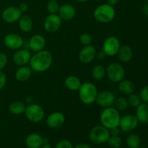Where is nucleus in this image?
I'll return each mask as SVG.
<instances>
[{
    "label": "nucleus",
    "instance_id": "nucleus-1",
    "mask_svg": "<svg viewBox=\"0 0 148 148\" xmlns=\"http://www.w3.org/2000/svg\"><path fill=\"white\" fill-rule=\"evenodd\" d=\"M53 62V55L49 51L43 50L34 53L29 62V66L33 72H44L49 69Z\"/></svg>",
    "mask_w": 148,
    "mask_h": 148
},
{
    "label": "nucleus",
    "instance_id": "nucleus-2",
    "mask_svg": "<svg viewBox=\"0 0 148 148\" xmlns=\"http://www.w3.org/2000/svg\"><path fill=\"white\" fill-rule=\"evenodd\" d=\"M120 119L121 116L119 111L112 106L104 108L100 116V121L101 125L105 127L108 130L119 127Z\"/></svg>",
    "mask_w": 148,
    "mask_h": 148
},
{
    "label": "nucleus",
    "instance_id": "nucleus-3",
    "mask_svg": "<svg viewBox=\"0 0 148 148\" xmlns=\"http://www.w3.org/2000/svg\"><path fill=\"white\" fill-rule=\"evenodd\" d=\"M78 93L82 103L85 105H92L96 101L98 90L95 84L91 82H85L82 83L78 90Z\"/></svg>",
    "mask_w": 148,
    "mask_h": 148
},
{
    "label": "nucleus",
    "instance_id": "nucleus-4",
    "mask_svg": "<svg viewBox=\"0 0 148 148\" xmlns=\"http://www.w3.org/2000/svg\"><path fill=\"white\" fill-rule=\"evenodd\" d=\"M116 16V10L114 6L103 4L98 5L93 11V17L96 21L103 24H107L112 21Z\"/></svg>",
    "mask_w": 148,
    "mask_h": 148
},
{
    "label": "nucleus",
    "instance_id": "nucleus-5",
    "mask_svg": "<svg viewBox=\"0 0 148 148\" xmlns=\"http://www.w3.org/2000/svg\"><path fill=\"white\" fill-rule=\"evenodd\" d=\"M109 130L103 125H97L92 127L89 132V139L92 143L102 145L108 142L110 137Z\"/></svg>",
    "mask_w": 148,
    "mask_h": 148
},
{
    "label": "nucleus",
    "instance_id": "nucleus-6",
    "mask_svg": "<svg viewBox=\"0 0 148 148\" xmlns=\"http://www.w3.org/2000/svg\"><path fill=\"white\" fill-rule=\"evenodd\" d=\"M25 116L29 121L32 123H39L45 117V111L41 106L36 103H30L26 106Z\"/></svg>",
    "mask_w": 148,
    "mask_h": 148
},
{
    "label": "nucleus",
    "instance_id": "nucleus-7",
    "mask_svg": "<svg viewBox=\"0 0 148 148\" xmlns=\"http://www.w3.org/2000/svg\"><path fill=\"white\" fill-rule=\"evenodd\" d=\"M106 69L108 79L114 83H119L125 77V69L122 64L118 62L110 64Z\"/></svg>",
    "mask_w": 148,
    "mask_h": 148
},
{
    "label": "nucleus",
    "instance_id": "nucleus-8",
    "mask_svg": "<svg viewBox=\"0 0 148 148\" xmlns=\"http://www.w3.org/2000/svg\"><path fill=\"white\" fill-rule=\"evenodd\" d=\"M121 46L120 40L116 36H109L104 40L103 43L102 50L106 56H114L117 54Z\"/></svg>",
    "mask_w": 148,
    "mask_h": 148
},
{
    "label": "nucleus",
    "instance_id": "nucleus-9",
    "mask_svg": "<svg viewBox=\"0 0 148 148\" xmlns=\"http://www.w3.org/2000/svg\"><path fill=\"white\" fill-rule=\"evenodd\" d=\"M62 25V20L58 14H49L43 22L44 30L49 33L57 32Z\"/></svg>",
    "mask_w": 148,
    "mask_h": 148
},
{
    "label": "nucleus",
    "instance_id": "nucleus-10",
    "mask_svg": "<svg viewBox=\"0 0 148 148\" xmlns=\"http://www.w3.org/2000/svg\"><path fill=\"white\" fill-rule=\"evenodd\" d=\"M23 13L16 6H10L4 9L1 13V18L5 23L9 24L18 22L19 19L22 16Z\"/></svg>",
    "mask_w": 148,
    "mask_h": 148
},
{
    "label": "nucleus",
    "instance_id": "nucleus-11",
    "mask_svg": "<svg viewBox=\"0 0 148 148\" xmlns=\"http://www.w3.org/2000/svg\"><path fill=\"white\" fill-rule=\"evenodd\" d=\"M3 42L6 47L12 50H18L21 49L24 43L22 36L14 33H10L6 35Z\"/></svg>",
    "mask_w": 148,
    "mask_h": 148
},
{
    "label": "nucleus",
    "instance_id": "nucleus-12",
    "mask_svg": "<svg viewBox=\"0 0 148 148\" xmlns=\"http://www.w3.org/2000/svg\"><path fill=\"white\" fill-rule=\"evenodd\" d=\"M139 121L137 120L135 115L127 114L121 117L119 122V127L121 130L124 132H132L138 127Z\"/></svg>",
    "mask_w": 148,
    "mask_h": 148
},
{
    "label": "nucleus",
    "instance_id": "nucleus-13",
    "mask_svg": "<svg viewBox=\"0 0 148 148\" xmlns=\"http://www.w3.org/2000/svg\"><path fill=\"white\" fill-rule=\"evenodd\" d=\"M116 97L114 92L109 90H103L98 92L95 102L99 106L106 108L114 105Z\"/></svg>",
    "mask_w": 148,
    "mask_h": 148
},
{
    "label": "nucleus",
    "instance_id": "nucleus-14",
    "mask_svg": "<svg viewBox=\"0 0 148 148\" xmlns=\"http://www.w3.org/2000/svg\"><path fill=\"white\" fill-rule=\"evenodd\" d=\"M65 116L63 113L55 111L47 116L46 120V125L51 129H58L62 127L65 122Z\"/></svg>",
    "mask_w": 148,
    "mask_h": 148
},
{
    "label": "nucleus",
    "instance_id": "nucleus-15",
    "mask_svg": "<svg viewBox=\"0 0 148 148\" xmlns=\"http://www.w3.org/2000/svg\"><path fill=\"white\" fill-rule=\"evenodd\" d=\"M31 53L29 50L25 49H20L16 51L12 56V62L15 65L18 66H25L31 58Z\"/></svg>",
    "mask_w": 148,
    "mask_h": 148
},
{
    "label": "nucleus",
    "instance_id": "nucleus-16",
    "mask_svg": "<svg viewBox=\"0 0 148 148\" xmlns=\"http://www.w3.org/2000/svg\"><path fill=\"white\" fill-rule=\"evenodd\" d=\"M96 53L97 51L93 46H84L83 48L79 51L78 58L82 64H88L91 63L96 57Z\"/></svg>",
    "mask_w": 148,
    "mask_h": 148
},
{
    "label": "nucleus",
    "instance_id": "nucleus-17",
    "mask_svg": "<svg viewBox=\"0 0 148 148\" xmlns=\"http://www.w3.org/2000/svg\"><path fill=\"white\" fill-rule=\"evenodd\" d=\"M46 40L44 36L40 34L33 35L28 42V47L31 51L36 53L43 50L46 47Z\"/></svg>",
    "mask_w": 148,
    "mask_h": 148
},
{
    "label": "nucleus",
    "instance_id": "nucleus-18",
    "mask_svg": "<svg viewBox=\"0 0 148 148\" xmlns=\"http://www.w3.org/2000/svg\"><path fill=\"white\" fill-rule=\"evenodd\" d=\"M58 14L62 20H71L76 15V9L70 4H62L60 6Z\"/></svg>",
    "mask_w": 148,
    "mask_h": 148
},
{
    "label": "nucleus",
    "instance_id": "nucleus-19",
    "mask_svg": "<svg viewBox=\"0 0 148 148\" xmlns=\"http://www.w3.org/2000/svg\"><path fill=\"white\" fill-rule=\"evenodd\" d=\"M43 144V137L37 133L30 134L25 139V145L28 148H40Z\"/></svg>",
    "mask_w": 148,
    "mask_h": 148
},
{
    "label": "nucleus",
    "instance_id": "nucleus-20",
    "mask_svg": "<svg viewBox=\"0 0 148 148\" xmlns=\"http://www.w3.org/2000/svg\"><path fill=\"white\" fill-rule=\"evenodd\" d=\"M116 55L118 56L119 59L121 62L128 63L132 59V49L129 45H122V46H120Z\"/></svg>",
    "mask_w": 148,
    "mask_h": 148
},
{
    "label": "nucleus",
    "instance_id": "nucleus-21",
    "mask_svg": "<svg viewBox=\"0 0 148 148\" xmlns=\"http://www.w3.org/2000/svg\"><path fill=\"white\" fill-rule=\"evenodd\" d=\"M33 70L29 66H20L15 72V78L17 81L20 82H27L32 75Z\"/></svg>",
    "mask_w": 148,
    "mask_h": 148
},
{
    "label": "nucleus",
    "instance_id": "nucleus-22",
    "mask_svg": "<svg viewBox=\"0 0 148 148\" xmlns=\"http://www.w3.org/2000/svg\"><path fill=\"white\" fill-rule=\"evenodd\" d=\"M19 28L23 33H29L33 27V22L31 17L27 14H22L18 20Z\"/></svg>",
    "mask_w": 148,
    "mask_h": 148
},
{
    "label": "nucleus",
    "instance_id": "nucleus-23",
    "mask_svg": "<svg viewBox=\"0 0 148 148\" xmlns=\"http://www.w3.org/2000/svg\"><path fill=\"white\" fill-rule=\"evenodd\" d=\"M135 116L139 122L143 124L148 123V103H141L137 107Z\"/></svg>",
    "mask_w": 148,
    "mask_h": 148
},
{
    "label": "nucleus",
    "instance_id": "nucleus-24",
    "mask_svg": "<svg viewBox=\"0 0 148 148\" xmlns=\"http://www.w3.org/2000/svg\"><path fill=\"white\" fill-rule=\"evenodd\" d=\"M64 85L66 88L69 90L78 91L82 85V82L78 77L75 76V75H70L65 79Z\"/></svg>",
    "mask_w": 148,
    "mask_h": 148
},
{
    "label": "nucleus",
    "instance_id": "nucleus-25",
    "mask_svg": "<svg viewBox=\"0 0 148 148\" xmlns=\"http://www.w3.org/2000/svg\"><path fill=\"white\" fill-rule=\"evenodd\" d=\"M118 89L124 95H129L134 92L135 86L132 81L124 79L121 82H119Z\"/></svg>",
    "mask_w": 148,
    "mask_h": 148
},
{
    "label": "nucleus",
    "instance_id": "nucleus-26",
    "mask_svg": "<svg viewBox=\"0 0 148 148\" xmlns=\"http://www.w3.org/2000/svg\"><path fill=\"white\" fill-rule=\"evenodd\" d=\"M26 106L23 101H14L9 106V111L13 115L19 116L25 112Z\"/></svg>",
    "mask_w": 148,
    "mask_h": 148
},
{
    "label": "nucleus",
    "instance_id": "nucleus-27",
    "mask_svg": "<svg viewBox=\"0 0 148 148\" xmlns=\"http://www.w3.org/2000/svg\"><path fill=\"white\" fill-rule=\"evenodd\" d=\"M106 75V69L103 65L97 64L92 68V77L97 81L102 80Z\"/></svg>",
    "mask_w": 148,
    "mask_h": 148
},
{
    "label": "nucleus",
    "instance_id": "nucleus-28",
    "mask_svg": "<svg viewBox=\"0 0 148 148\" xmlns=\"http://www.w3.org/2000/svg\"><path fill=\"white\" fill-rule=\"evenodd\" d=\"M126 143L130 148H138L141 144V139L137 134L132 133L127 137Z\"/></svg>",
    "mask_w": 148,
    "mask_h": 148
},
{
    "label": "nucleus",
    "instance_id": "nucleus-29",
    "mask_svg": "<svg viewBox=\"0 0 148 148\" xmlns=\"http://www.w3.org/2000/svg\"><path fill=\"white\" fill-rule=\"evenodd\" d=\"M114 108L118 110L119 111H124L128 108L129 103L127 98L124 97H118L116 98L114 101Z\"/></svg>",
    "mask_w": 148,
    "mask_h": 148
},
{
    "label": "nucleus",
    "instance_id": "nucleus-30",
    "mask_svg": "<svg viewBox=\"0 0 148 148\" xmlns=\"http://www.w3.org/2000/svg\"><path fill=\"white\" fill-rule=\"evenodd\" d=\"M60 6L58 0H49L46 4V10L49 14H58Z\"/></svg>",
    "mask_w": 148,
    "mask_h": 148
},
{
    "label": "nucleus",
    "instance_id": "nucleus-31",
    "mask_svg": "<svg viewBox=\"0 0 148 148\" xmlns=\"http://www.w3.org/2000/svg\"><path fill=\"white\" fill-rule=\"evenodd\" d=\"M127 101H128L129 106H131L132 107H135L137 108L139 105L142 103L141 99H140V95L135 93H132L129 95L128 98H127Z\"/></svg>",
    "mask_w": 148,
    "mask_h": 148
},
{
    "label": "nucleus",
    "instance_id": "nucleus-32",
    "mask_svg": "<svg viewBox=\"0 0 148 148\" xmlns=\"http://www.w3.org/2000/svg\"><path fill=\"white\" fill-rule=\"evenodd\" d=\"M107 143L111 148H119L122 144V141L119 136H110Z\"/></svg>",
    "mask_w": 148,
    "mask_h": 148
},
{
    "label": "nucleus",
    "instance_id": "nucleus-33",
    "mask_svg": "<svg viewBox=\"0 0 148 148\" xmlns=\"http://www.w3.org/2000/svg\"><path fill=\"white\" fill-rule=\"evenodd\" d=\"M79 40L81 44L83 45V46H88L92 43V37L90 36V35L86 33H82L79 36Z\"/></svg>",
    "mask_w": 148,
    "mask_h": 148
},
{
    "label": "nucleus",
    "instance_id": "nucleus-34",
    "mask_svg": "<svg viewBox=\"0 0 148 148\" xmlns=\"http://www.w3.org/2000/svg\"><path fill=\"white\" fill-rule=\"evenodd\" d=\"M55 148H74L72 143L68 140H62L56 144Z\"/></svg>",
    "mask_w": 148,
    "mask_h": 148
},
{
    "label": "nucleus",
    "instance_id": "nucleus-35",
    "mask_svg": "<svg viewBox=\"0 0 148 148\" xmlns=\"http://www.w3.org/2000/svg\"><path fill=\"white\" fill-rule=\"evenodd\" d=\"M140 97L142 102L148 103V85L144 87L141 90L140 93Z\"/></svg>",
    "mask_w": 148,
    "mask_h": 148
},
{
    "label": "nucleus",
    "instance_id": "nucleus-36",
    "mask_svg": "<svg viewBox=\"0 0 148 148\" xmlns=\"http://www.w3.org/2000/svg\"><path fill=\"white\" fill-rule=\"evenodd\" d=\"M8 62L7 54L4 52H0V70H2Z\"/></svg>",
    "mask_w": 148,
    "mask_h": 148
},
{
    "label": "nucleus",
    "instance_id": "nucleus-37",
    "mask_svg": "<svg viewBox=\"0 0 148 148\" xmlns=\"http://www.w3.org/2000/svg\"><path fill=\"white\" fill-rule=\"evenodd\" d=\"M6 83H7V76L2 71L0 70V90H1L5 87Z\"/></svg>",
    "mask_w": 148,
    "mask_h": 148
},
{
    "label": "nucleus",
    "instance_id": "nucleus-38",
    "mask_svg": "<svg viewBox=\"0 0 148 148\" xmlns=\"http://www.w3.org/2000/svg\"><path fill=\"white\" fill-rule=\"evenodd\" d=\"M18 8L20 9V10L21 11L22 13H24L25 12H27V10H28V4L25 2H23L19 5Z\"/></svg>",
    "mask_w": 148,
    "mask_h": 148
},
{
    "label": "nucleus",
    "instance_id": "nucleus-39",
    "mask_svg": "<svg viewBox=\"0 0 148 148\" xmlns=\"http://www.w3.org/2000/svg\"><path fill=\"white\" fill-rule=\"evenodd\" d=\"M110 135L111 136H119V127L116 128H113L109 130Z\"/></svg>",
    "mask_w": 148,
    "mask_h": 148
},
{
    "label": "nucleus",
    "instance_id": "nucleus-40",
    "mask_svg": "<svg viewBox=\"0 0 148 148\" xmlns=\"http://www.w3.org/2000/svg\"><path fill=\"white\" fill-rule=\"evenodd\" d=\"M106 56V53H104L103 51V50L100 51H98V52H97L96 57L98 58V59H100V60L105 59Z\"/></svg>",
    "mask_w": 148,
    "mask_h": 148
},
{
    "label": "nucleus",
    "instance_id": "nucleus-41",
    "mask_svg": "<svg viewBox=\"0 0 148 148\" xmlns=\"http://www.w3.org/2000/svg\"><path fill=\"white\" fill-rule=\"evenodd\" d=\"M75 148H92V147H90L89 145L85 144V143H79V144L77 145Z\"/></svg>",
    "mask_w": 148,
    "mask_h": 148
},
{
    "label": "nucleus",
    "instance_id": "nucleus-42",
    "mask_svg": "<svg viewBox=\"0 0 148 148\" xmlns=\"http://www.w3.org/2000/svg\"><path fill=\"white\" fill-rule=\"evenodd\" d=\"M106 1L107 3H108V4H110V5L115 6L116 4H118L119 1L120 0H106Z\"/></svg>",
    "mask_w": 148,
    "mask_h": 148
},
{
    "label": "nucleus",
    "instance_id": "nucleus-43",
    "mask_svg": "<svg viewBox=\"0 0 148 148\" xmlns=\"http://www.w3.org/2000/svg\"><path fill=\"white\" fill-rule=\"evenodd\" d=\"M40 148H52L49 143H43Z\"/></svg>",
    "mask_w": 148,
    "mask_h": 148
},
{
    "label": "nucleus",
    "instance_id": "nucleus-44",
    "mask_svg": "<svg viewBox=\"0 0 148 148\" xmlns=\"http://www.w3.org/2000/svg\"><path fill=\"white\" fill-rule=\"evenodd\" d=\"M144 12H145V14H147V15H148V4H147V5L145 6Z\"/></svg>",
    "mask_w": 148,
    "mask_h": 148
},
{
    "label": "nucleus",
    "instance_id": "nucleus-45",
    "mask_svg": "<svg viewBox=\"0 0 148 148\" xmlns=\"http://www.w3.org/2000/svg\"><path fill=\"white\" fill-rule=\"evenodd\" d=\"M75 1H77V2H86V1H89V0H75Z\"/></svg>",
    "mask_w": 148,
    "mask_h": 148
},
{
    "label": "nucleus",
    "instance_id": "nucleus-46",
    "mask_svg": "<svg viewBox=\"0 0 148 148\" xmlns=\"http://www.w3.org/2000/svg\"><path fill=\"white\" fill-rule=\"evenodd\" d=\"M94 1H102V0H94Z\"/></svg>",
    "mask_w": 148,
    "mask_h": 148
},
{
    "label": "nucleus",
    "instance_id": "nucleus-47",
    "mask_svg": "<svg viewBox=\"0 0 148 148\" xmlns=\"http://www.w3.org/2000/svg\"><path fill=\"white\" fill-rule=\"evenodd\" d=\"M138 148H146V147H140H140H139Z\"/></svg>",
    "mask_w": 148,
    "mask_h": 148
},
{
    "label": "nucleus",
    "instance_id": "nucleus-48",
    "mask_svg": "<svg viewBox=\"0 0 148 148\" xmlns=\"http://www.w3.org/2000/svg\"><path fill=\"white\" fill-rule=\"evenodd\" d=\"M102 148H107V147H102Z\"/></svg>",
    "mask_w": 148,
    "mask_h": 148
},
{
    "label": "nucleus",
    "instance_id": "nucleus-49",
    "mask_svg": "<svg viewBox=\"0 0 148 148\" xmlns=\"http://www.w3.org/2000/svg\"><path fill=\"white\" fill-rule=\"evenodd\" d=\"M125 148H130V147H125Z\"/></svg>",
    "mask_w": 148,
    "mask_h": 148
}]
</instances>
